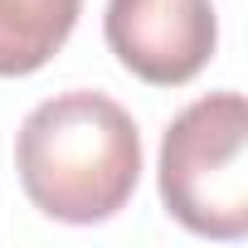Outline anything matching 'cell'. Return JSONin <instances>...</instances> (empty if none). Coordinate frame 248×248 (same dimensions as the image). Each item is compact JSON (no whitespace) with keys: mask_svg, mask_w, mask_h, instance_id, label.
Instances as JSON below:
<instances>
[{"mask_svg":"<svg viewBox=\"0 0 248 248\" xmlns=\"http://www.w3.org/2000/svg\"><path fill=\"white\" fill-rule=\"evenodd\" d=\"M15 170L30 204L59 224H102L127 209L141 180V132L107 93H59L15 137Z\"/></svg>","mask_w":248,"mask_h":248,"instance_id":"6da1fadb","label":"cell"},{"mask_svg":"<svg viewBox=\"0 0 248 248\" xmlns=\"http://www.w3.org/2000/svg\"><path fill=\"white\" fill-rule=\"evenodd\" d=\"M161 204L200 238L248 233V107L243 93L195 97L161 141Z\"/></svg>","mask_w":248,"mask_h":248,"instance_id":"7a4b0ae2","label":"cell"},{"mask_svg":"<svg viewBox=\"0 0 248 248\" xmlns=\"http://www.w3.org/2000/svg\"><path fill=\"white\" fill-rule=\"evenodd\" d=\"M117 63L151 88L190 83L219 44L214 0H107L102 20Z\"/></svg>","mask_w":248,"mask_h":248,"instance_id":"3957f363","label":"cell"},{"mask_svg":"<svg viewBox=\"0 0 248 248\" xmlns=\"http://www.w3.org/2000/svg\"><path fill=\"white\" fill-rule=\"evenodd\" d=\"M83 0H0V78L39 73L73 34Z\"/></svg>","mask_w":248,"mask_h":248,"instance_id":"277c9868","label":"cell"}]
</instances>
